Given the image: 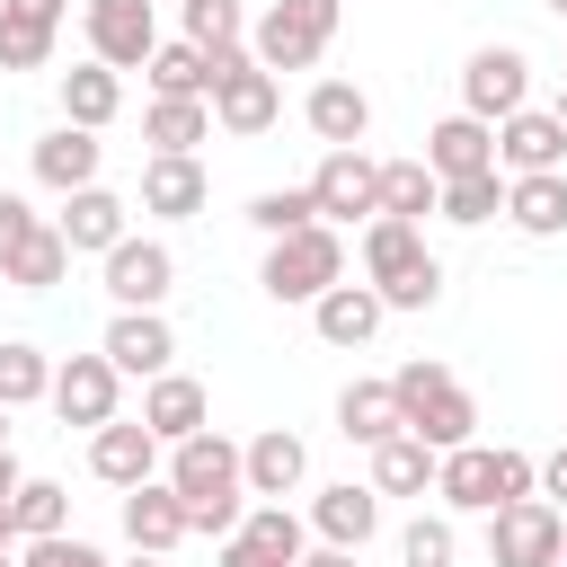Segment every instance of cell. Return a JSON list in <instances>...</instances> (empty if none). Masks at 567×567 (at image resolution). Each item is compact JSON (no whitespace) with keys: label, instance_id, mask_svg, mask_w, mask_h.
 <instances>
[{"label":"cell","instance_id":"cell-50","mask_svg":"<svg viewBox=\"0 0 567 567\" xmlns=\"http://www.w3.org/2000/svg\"><path fill=\"white\" fill-rule=\"evenodd\" d=\"M0 549H18V496H0Z\"/></svg>","mask_w":567,"mask_h":567},{"label":"cell","instance_id":"cell-37","mask_svg":"<svg viewBox=\"0 0 567 567\" xmlns=\"http://www.w3.org/2000/svg\"><path fill=\"white\" fill-rule=\"evenodd\" d=\"M496 213H505V168H478V177H443V221L478 230V221H496Z\"/></svg>","mask_w":567,"mask_h":567},{"label":"cell","instance_id":"cell-22","mask_svg":"<svg viewBox=\"0 0 567 567\" xmlns=\"http://www.w3.org/2000/svg\"><path fill=\"white\" fill-rule=\"evenodd\" d=\"M124 213H133V204H124L115 186H80V195H62L53 230L71 239V257H80V248H89V257H106V248L124 239Z\"/></svg>","mask_w":567,"mask_h":567},{"label":"cell","instance_id":"cell-7","mask_svg":"<svg viewBox=\"0 0 567 567\" xmlns=\"http://www.w3.org/2000/svg\"><path fill=\"white\" fill-rule=\"evenodd\" d=\"M461 106L487 115V124H505L514 106H532V53L523 44H478L461 62Z\"/></svg>","mask_w":567,"mask_h":567},{"label":"cell","instance_id":"cell-3","mask_svg":"<svg viewBox=\"0 0 567 567\" xmlns=\"http://www.w3.org/2000/svg\"><path fill=\"white\" fill-rule=\"evenodd\" d=\"M257 284H266V301H319L328 284H346V230L337 221H310V230L266 239Z\"/></svg>","mask_w":567,"mask_h":567},{"label":"cell","instance_id":"cell-11","mask_svg":"<svg viewBox=\"0 0 567 567\" xmlns=\"http://www.w3.org/2000/svg\"><path fill=\"white\" fill-rule=\"evenodd\" d=\"M89 53H97L106 71H142V62L159 53L151 0H89Z\"/></svg>","mask_w":567,"mask_h":567},{"label":"cell","instance_id":"cell-5","mask_svg":"<svg viewBox=\"0 0 567 567\" xmlns=\"http://www.w3.org/2000/svg\"><path fill=\"white\" fill-rule=\"evenodd\" d=\"M213 71H221V80H213V124H221V133H239V142H257V133L284 115V80H275L248 44L213 53Z\"/></svg>","mask_w":567,"mask_h":567},{"label":"cell","instance_id":"cell-56","mask_svg":"<svg viewBox=\"0 0 567 567\" xmlns=\"http://www.w3.org/2000/svg\"><path fill=\"white\" fill-rule=\"evenodd\" d=\"M558 567H567V558H558Z\"/></svg>","mask_w":567,"mask_h":567},{"label":"cell","instance_id":"cell-25","mask_svg":"<svg viewBox=\"0 0 567 567\" xmlns=\"http://www.w3.org/2000/svg\"><path fill=\"white\" fill-rule=\"evenodd\" d=\"M505 221H514L523 239H558V230H567V168L505 177Z\"/></svg>","mask_w":567,"mask_h":567},{"label":"cell","instance_id":"cell-19","mask_svg":"<svg viewBox=\"0 0 567 567\" xmlns=\"http://www.w3.org/2000/svg\"><path fill=\"white\" fill-rule=\"evenodd\" d=\"M381 319H390L381 284H328V292L310 301V328H319L328 346H372V337H381Z\"/></svg>","mask_w":567,"mask_h":567},{"label":"cell","instance_id":"cell-40","mask_svg":"<svg viewBox=\"0 0 567 567\" xmlns=\"http://www.w3.org/2000/svg\"><path fill=\"white\" fill-rule=\"evenodd\" d=\"M186 9V35L204 44V53H230V44H248V18H239V0H177Z\"/></svg>","mask_w":567,"mask_h":567},{"label":"cell","instance_id":"cell-39","mask_svg":"<svg viewBox=\"0 0 567 567\" xmlns=\"http://www.w3.org/2000/svg\"><path fill=\"white\" fill-rule=\"evenodd\" d=\"M53 532H71V487L27 478L18 487V540H53Z\"/></svg>","mask_w":567,"mask_h":567},{"label":"cell","instance_id":"cell-33","mask_svg":"<svg viewBox=\"0 0 567 567\" xmlns=\"http://www.w3.org/2000/svg\"><path fill=\"white\" fill-rule=\"evenodd\" d=\"M62 275H71V239H62L53 221H35V230L18 239V257L0 266V284H18V292H53Z\"/></svg>","mask_w":567,"mask_h":567},{"label":"cell","instance_id":"cell-29","mask_svg":"<svg viewBox=\"0 0 567 567\" xmlns=\"http://www.w3.org/2000/svg\"><path fill=\"white\" fill-rule=\"evenodd\" d=\"M115 106H124V71H106L97 53L62 71V124H89V133H106V124H115Z\"/></svg>","mask_w":567,"mask_h":567},{"label":"cell","instance_id":"cell-14","mask_svg":"<svg viewBox=\"0 0 567 567\" xmlns=\"http://www.w3.org/2000/svg\"><path fill=\"white\" fill-rule=\"evenodd\" d=\"M159 452H168V443H159L142 416H133V425L106 416V425L89 434V470H97L106 487H142V478H159Z\"/></svg>","mask_w":567,"mask_h":567},{"label":"cell","instance_id":"cell-18","mask_svg":"<svg viewBox=\"0 0 567 567\" xmlns=\"http://www.w3.org/2000/svg\"><path fill=\"white\" fill-rule=\"evenodd\" d=\"M434 248H425V221H399V213H372L363 221V284H408L416 266H425Z\"/></svg>","mask_w":567,"mask_h":567},{"label":"cell","instance_id":"cell-9","mask_svg":"<svg viewBox=\"0 0 567 567\" xmlns=\"http://www.w3.org/2000/svg\"><path fill=\"white\" fill-rule=\"evenodd\" d=\"M115 399H124V372L106 363V346L53 363V416H62V425H89V434H97V425L115 416Z\"/></svg>","mask_w":567,"mask_h":567},{"label":"cell","instance_id":"cell-30","mask_svg":"<svg viewBox=\"0 0 567 567\" xmlns=\"http://www.w3.org/2000/svg\"><path fill=\"white\" fill-rule=\"evenodd\" d=\"M142 80H151V97H213V53L195 44V35H177V44H159L151 62H142Z\"/></svg>","mask_w":567,"mask_h":567},{"label":"cell","instance_id":"cell-53","mask_svg":"<svg viewBox=\"0 0 567 567\" xmlns=\"http://www.w3.org/2000/svg\"><path fill=\"white\" fill-rule=\"evenodd\" d=\"M549 115H558V124H567V89H558V106H549Z\"/></svg>","mask_w":567,"mask_h":567},{"label":"cell","instance_id":"cell-35","mask_svg":"<svg viewBox=\"0 0 567 567\" xmlns=\"http://www.w3.org/2000/svg\"><path fill=\"white\" fill-rule=\"evenodd\" d=\"M381 213H399V221L443 213V177H434L425 159H381Z\"/></svg>","mask_w":567,"mask_h":567},{"label":"cell","instance_id":"cell-36","mask_svg":"<svg viewBox=\"0 0 567 567\" xmlns=\"http://www.w3.org/2000/svg\"><path fill=\"white\" fill-rule=\"evenodd\" d=\"M27 399H53V354L27 337H0V408H27Z\"/></svg>","mask_w":567,"mask_h":567},{"label":"cell","instance_id":"cell-38","mask_svg":"<svg viewBox=\"0 0 567 567\" xmlns=\"http://www.w3.org/2000/svg\"><path fill=\"white\" fill-rule=\"evenodd\" d=\"M310 221H319L310 186H266V195H248V230H266V239H284V230H310Z\"/></svg>","mask_w":567,"mask_h":567},{"label":"cell","instance_id":"cell-41","mask_svg":"<svg viewBox=\"0 0 567 567\" xmlns=\"http://www.w3.org/2000/svg\"><path fill=\"white\" fill-rule=\"evenodd\" d=\"M44 62H53V27L0 18V71H44Z\"/></svg>","mask_w":567,"mask_h":567},{"label":"cell","instance_id":"cell-26","mask_svg":"<svg viewBox=\"0 0 567 567\" xmlns=\"http://www.w3.org/2000/svg\"><path fill=\"white\" fill-rule=\"evenodd\" d=\"M301 115H310V133H319L328 151H354V142L372 133V97H363L354 80H319V89L301 97Z\"/></svg>","mask_w":567,"mask_h":567},{"label":"cell","instance_id":"cell-42","mask_svg":"<svg viewBox=\"0 0 567 567\" xmlns=\"http://www.w3.org/2000/svg\"><path fill=\"white\" fill-rule=\"evenodd\" d=\"M399 567H452V523L443 514H416L399 532Z\"/></svg>","mask_w":567,"mask_h":567},{"label":"cell","instance_id":"cell-2","mask_svg":"<svg viewBox=\"0 0 567 567\" xmlns=\"http://www.w3.org/2000/svg\"><path fill=\"white\" fill-rule=\"evenodd\" d=\"M390 390H399V416H408V434H425L434 452H461V443H478V399L434 363V354H416V363H399L390 372Z\"/></svg>","mask_w":567,"mask_h":567},{"label":"cell","instance_id":"cell-16","mask_svg":"<svg viewBox=\"0 0 567 567\" xmlns=\"http://www.w3.org/2000/svg\"><path fill=\"white\" fill-rule=\"evenodd\" d=\"M142 425L159 434V443H186V434H204L213 425V399H204V381L195 372H159V381H142Z\"/></svg>","mask_w":567,"mask_h":567},{"label":"cell","instance_id":"cell-31","mask_svg":"<svg viewBox=\"0 0 567 567\" xmlns=\"http://www.w3.org/2000/svg\"><path fill=\"white\" fill-rule=\"evenodd\" d=\"M434 461H443V452H434L425 434H390V443H372V487H381V496H425V487H434Z\"/></svg>","mask_w":567,"mask_h":567},{"label":"cell","instance_id":"cell-55","mask_svg":"<svg viewBox=\"0 0 567 567\" xmlns=\"http://www.w3.org/2000/svg\"><path fill=\"white\" fill-rule=\"evenodd\" d=\"M549 9H558V18H567V0H549Z\"/></svg>","mask_w":567,"mask_h":567},{"label":"cell","instance_id":"cell-17","mask_svg":"<svg viewBox=\"0 0 567 567\" xmlns=\"http://www.w3.org/2000/svg\"><path fill=\"white\" fill-rule=\"evenodd\" d=\"M97 159H106V142H97L89 124H53V133H35V186H53V195L97 186Z\"/></svg>","mask_w":567,"mask_h":567},{"label":"cell","instance_id":"cell-47","mask_svg":"<svg viewBox=\"0 0 567 567\" xmlns=\"http://www.w3.org/2000/svg\"><path fill=\"white\" fill-rule=\"evenodd\" d=\"M213 567H275V558H257V549H248V540H239V532H230V540H221V549H213Z\"/></svg>","mask_w":567,"mask_h":567},{"label":"cell","instance_id":"cell-45","mask_svg":"<svg viewBox=\"0 0 567 567\" xmlns=\"http://www.w3.org/2000/svg\"><path fill=\"white\" fill-rule=\"evenodd\" d=\"M62 9H71V0H0V18H27V27H53V35H62Z\"/></svg>","mask_w":567,"mask_h":567},{"label":"cell","instance_id":"cell-44","mask_svg":"<svg viewBox=\"0 0 567 567\" xmlns=\"http://www.w3.org/2000/svg\"><path fill=\"white\" fill-rule=\"evenodd\" d=\"M35 230V213H27V195H0V266L18 257V239Z\"/></svg>","mask_w":567,"mask_h":567},{"label":"cell","instance_id":"cell-54","mask_svg":"<svg viewBox=\"0 0 567 567\" xmlns=\"http://www.w3.org/2000/svg\"><path fill=\"white\" fill-rule=\"evenodd\" d=\"M0 567H18V549H0Z\"/></svg>","mask_w":567,"mask_h":567},{"label":"cell","instance_id":"cell-24","mask_svg":"<svg viewBox=\"0 0 567 567\" xmlns=\"http://www.w3.org/2000/svg\"><path fill=\"white\" fill-rule=\"evenodd\" d=\"M239 461H248V496H292L310 478V443L292 425H266L257 443H239Z\"/></svg>","mask_w":567,"mask_h":567},{"label":"cell","instance_id":"cell-15","mask_svg":"<svg viewBox=\"0 0 567 567\" xmlns=\"http://www.w3.org/2000/svg\"><path fill=\"white\" fill-rule=\"evenodd\" d=\"M204 195H213V177H204L195 151H151V159H142V213L186 221V213H204Z\"/></svg>","mask_w":567,"mask_h":567},{"label":"cell","instance_id":"cell-27","mask_svg":"<svg viewBox=\"0 0 567 567\" xmlns=\"http://www.w3.org/2000/svg\"><path fill=\"white\" fill-rule=\"evenodd\" d=\"M337 434H346V443H363V452H372V443H390V434H408L399 390H390V381H346V390H337Z\"/></svg>","mask_w":567,"mask_h":567},{"label":"cell","instance_id":"cell-20","mask_svg":"<svg viewBox=\"0 0 567 567\" xmlns=\"http://www.w3.org/2000/svg\"><path fill=\"white\" fill-rule=\"evenodd\" d=\"M310 532L337 540V549H363V540L381 532V487H372V478H363V487H354V478L319 487V496H310Z\"/></svg>","mask_w":567,"mask_h":567},{"label":"cell","instance_id":"cell-6","mask_svg":"<svg viewBox=\"0 0 567 567\" xmlns=\"http://www.w3.org/2000/svg\"><path fill=\"white\" fill-rule=\"evenodd\" d=\"M558 558H567V514L549 496H523V505L487 514V567H558Z\"/></svg>","mask_w":567,"mask_h":567},{"label":"cell","instance_id":"cell-48","mask_svg":"<svg viewBox=\"0 0 567 567\" xmlns=\"http://www.w3.org/2000/svg\"><path fill=\"white\" fill-rule=\"evenodd\" d=\"M301 567H354V549H337V540H319V549H301Z\"/></svg>","mask_w":567,"mask_h":567},{"label":"cell","instance_id":"cell-21","mask_svg":"<svg viewBox=\"0 0 567 567\" xmlns=\"http://www.w3.org/2000/svg\"><path fill=\"white\" fill-rule=\"evenodd\" d=\"M425 168L434 177H478V168H496V124L487 115H443L434 133H425Z\"/></svg>","mask_w":567,"mask_h":567},{"label":"cell","instance_id":"cell-13","mask_svg":"<svg viewBox=\"0 0 567 567\" xmlns=\"http://www.w3.org/2000/svg\"><path fill=\"white\" fill-rule=\"evenodd\" d=\"M106 363L133 372V381H159V372L177 363V328H168L159 310H115V319H106Z\"/></svg>","mask_w":567,"mask_h":567},{"label":"cell","instance_id":"cell-32","mask_svg":"<svg viewBox=\"0 0 567 567\" xmlns=\"http://www.w3.org/2000/svg\"><path fill=\"white\" fill-rule=\"evenodd\" d=\"M142 142H151V151H204V142H213V97H151Z\"/></svg>","mask_w":567,"mask_h":567},{"label":"cell","instance_id":"cell-10","mask_svg":"<svg viewBox=\"0 0 567 567\" xmlns=\"http://www.w3.org/2000/svg\"><path fill=\"white\" fill-rule=\"evenodd\" d=\"M106 292H115V310H159L168 292H177V257L159 248V239H115L106 248Z\"/></svg>","mask_w":567,"mask_h":567},{"label":"cell","instance_id":"cell-1","mask_svg":"<svg viewBox=\"0 0 567 567\" xmlns=\"http://www.w3.org/2000/svg\"><path fill=\"white\" fill-rule=\"evenodd\" d=\"M168 487L186 496V532H213V540H230L239 532V496H248V461H239V443L230 434H186V443H168Z\"/></svg>","mask_w":567,"mask_h":567},{"label":"cell","instance_id":"cell-23","mask_svg":"<svg viewBox=\"0 0 567 567\" xmlns=\"http://www.w3.org/2000/svg\"><path fill=\"white\" fill-rule=\"evenodd\" d=\"M124 540L168 558V549L186 540V496H177L168 478H142V487H124Z\"/></svg>","mask_w":567,"mask_h":567},{"label":"cell","instance_id":"cell-49","mask_svg":"<svg viewBox=\"0 0 567 567\" xmlns=\"http://www.w3.org/2000/svg\"><path fill=\"white\" fill-rule=\"evenodd\" d=\"M27 487V470H18V452H0V496H18Z\"/></svg>","mask_w":567,"mask_h":567},{"label":"cell","instance_id":"cell-4","mask_svg":"<svg viewBox=\"0 0 567 567\" xmlns=\"http://www.w3.org/2000/svg\"><path fill=\"white\" fill-rule=\"evenodd\" d=\"M337 9L346 0H275L257 27H248V53L284 80V71H310L319 53H328V35H337Z\"/></svg>","mask_w":567,"mask_h":567},{"label":"cell","instance_id":"cell-8","mask_svg":"<svg viewBox=\"0 0 567 567\" xmlns=\"http://www.w3.org/2000/svg\"><path fill=\"white\" fill-rule=\"evenodd\" d=\"M310 204H319V221H372L381 213V159L354 142V151H328L319 168H310Z\"/></svg>","mask_w":567,"mask_h":567},{"label":"cell","instance_id":"cell-12","mask_svg":"<svg viewBox=\"0 0 567 567\" xmlns=\"http://www.w3.org/2000/svg\"><path fill=\"white\" fill-rule=\"evenodd\" d=\"M496 168L505 177H532V168H567V124L549 106H514L496 124Z\"/></svg>","mask_w":567,"mask_h":567},{"label":"cell","instance_id":"cell-46","mask_svg":"<svg viewBox=\"0 0 567 567\" xmlns=\"http://www.w3.org/2000/svg\"><path fill=\"white\" fill-rule=\"evenodd\" d=\"M540 496H549V505H567V443L540 461Z\"/></svg>","mask_w":567,"mask_h":567},{"label":"cell","instance_id":"cell-28","mask_svg":"<svg viewBox=\"0 0 567 567\" xmlns=\"http://www.w3.org/2000/svg\"><path fill=\"white\" fill-rule=\"evenodd\" d=\"M434 496H443L452 514H496V452H487V443L443 452V461H434Z\"/></svg>","mask_w":567,"mask_h":567},{"label":"cell","instance_id":"cell-34","mask_svg":"<svg viewBox=\"0 0 567 567\" xmlns=\"http://www.w3.org/2000/svg\"><path fill=\"white\" fill-rule=\"evenodd\" d=\"M239 540H248L257 558H275V567H301V549H310V523H301L284 496H266L257 514H239Z\"/></svg>","mask_w":567,"mask_h":567},{"label":"cell","instance_id":"cell-52","mask_svg":"<svg viewBox=\"0 0 567 567\" xmlns=\"http://www.w3.org/2000/svg\"><path fill=\"white\" fill-rule=\"evenodd\" d=\"M0 452H9V408H0Z\"/></svg>","mask_w":567,"mask_h":567},{"label":"cell","instance_id":"cell-51","mask_svg":"<svg viewBox=\"0 0 567 567\" xmlns=\"http://www.w3.org/2000/svg\"><path fill=\"white\" fill-rule=\"evenodd\" d=\"M124 567H168V558H159V549H133V558H124Z\"/></svg>","mask_w":567,"mask_h":567},{"label":"cell","instance_id":"cell-43","mask_svg":"<svg viewBox=\"0 0 567 567\" xmlns=\"http://www.w3.org/2000/svg\"><path fill=\"white\" fill-rule=\"evenodd\" d=\"M18 567H106V549H89L80 532H53V540H18Z\"/></svg>","mask_w":567,"mask_h":567}]
</instances>
